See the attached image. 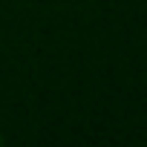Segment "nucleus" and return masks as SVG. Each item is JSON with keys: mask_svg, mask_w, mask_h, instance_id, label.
Returning a JSON list of instances; mask_svg holds the SVG:
<instances>
[{"mask_svg": "<svg viewBox=\"0 0 147 147\" xmlns=\"http://www.w3.org/2000/svg\"><path fill=\"white\" fill-rule=\"evenodd\" d=\"M3 141H6V136H3V133H0V144H3Z\"/></svg>", "mask_w": 147, "mask_h": 147, "instance_id": "obj_1", "label": "nucleus"}]
</instances>
